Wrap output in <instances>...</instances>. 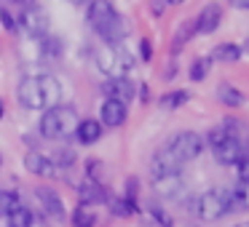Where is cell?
I'll return each instance as SVG.
<instances>
[{
  "instance_id": "cell-42",
  "label": "cell",
  "mask_w": 249,
  "mask_h": 227,
  "mask_svg": "<svg viewBox=\"0 0 249 227\" xmlns=\"http://www.w3.org/2000/svg\"><path fill=\"white\" fill-rule=\"evenodd\" d=\"M6 115V104H3V99H0V118Z\"/></svg>"
},
{
  "instance_id": "cell-47",
  "label": "cell",
  "mask_w": 249,
  "mask_h": 227,
  "mask_svg": "<svg viewBox=\"0 0 249 227\" xmlns=\"http://www.w3.org/2000/svg\"><path fill=\"white\" fill-rule=\"evenodd\" d=\"M0 163H3V158H0Z\"/></svg>"
},
{
  "instance_id": "cell-23",
  "label": "cell",
  "mask_w": 249,
  "mask_h": 227,
  "mask_svg": "<svg viewBox=\"0 0 249 227\" xmlns=\"http://www.w3.org/2000/svg\"><path fill=\"white\" fill-rule=\"evenodd\" d=\"M110 214L113 216H131V214H140V206L134 200H126V198H110Z\"/></svg>"
},
{
  "instance_id": "cell-14",
  "label": "cell",
  "mask_w": 249,
  "mask_h": 227,
  "mask_svg": "<svg viewBox=\"0 0 249 227\" xmlns=\"http://www.w3.org/2000/svg\"><path fill=\"white\" fill-rule=\"evenodd\" d=\"M24 166H27V171L35 174V177H54L56 174L54 161H51L49 155H43V152H38V150L24 155Z\"/></svg>"
},
{
  "instance_id": "cell-45",
  "label": "cell",
  "mask_w": 249,
  "mask_h": 227,
  "mask_svg": "<svg viewBox=\"0 0 249 227\" xmlns=\"http://www.w3.org/2000/svg\"><path fill=\"white\" fill-rule=\"evenodd\" d=\"M236 227H249V222H241V225H236Z\"/></svg>"
},
{
  "instance_id": "cell-25",
  "label": "cell",
  "mask_w": 249,
  "mask_h": 227,
  "mask_svg": "<svg viewBox=\"0 0 249 227\" xmlns=\"http://www.w3.org/2000/svg\"><path fill=\"white\" fill-rule=\"evenodd\" d=\"M188 99H190V94L188 91H169V94H163L161 99H158V104H161L163 110H177V107H182V104H188Z\"/></svg>"
},
{
  "instance_id": "cell-26",
  "label": "cell",
  "mask_w": 249,
  "mask_h": 227,
  "mask_svg": "<svg viewBox=\"0 0 249 227\" xmlns=\"http://www.w3.org/2000/svg\"><path fill=\"white\" fill-rule=\"evenodd\" d=\"M94 225H97V216L89 206H78L72 211V227H94Z\"/></svg>"
},
{
  "instance_id": "cell-35",
  "label": "cell",
  "mask_w": 249,
  "mask_h": 227,
  "mask_svg": "<svg viewBox=\"0 0 249 227\" xmlns=\"http://www.w3.org/2000/svg\"><path fill=\"white\" fill-rule=\"evenodd\" d=\"M86 174H89V179H97V182H99V174H102V161H86Z\"/></svg>"
},
{
  "instance_id": "cell-8",
  "label": "cell",
  "mask_w": 249,
  "mask_h": 227,
  "mask_svg": "<svg viewBox=\"0 0 249 227\" xmlns=\"http://www.w3.org/2000/svg\"><path fill=\"white\" fill-rule=\"evenodd\" d=\"M129 30H131L129 22H126V19L121 16L118 11H115L113 16H110L107 22H105L102 27L97 30V35H99V38H102L107 46H121V40L129 38Z\"/></svg>"
},
{
  "instance_id": "cell-3",
  "label": "cell",
  "mask_w": 249,
  "mask_h": 227,
  "mask_svg": "<svg viewBox=\"0 0 249 227\" xmlns=\"http://www.w3.org/2000/svg\"><path fill=\"white\" fill-rule=\"evenodd\" d=\"M94 59H97L99 72H105L107 78H121L134 67V56L121 46H102L94 51Z\"/></svg>"
},
{
  "instance_id": "cell-40",
  "label": "cell",
  "mask_w": 249,
  "mask_h": 227,
  "mask_svg": "<svg viewBox=\"0 0 249 227\" xmlns=\"http://www.w3.org/2000/svg\"><path fill=\"white\" fill-rule=\"evenodd\" d=\"M140 227H158V225H156L153 219H142V222H140Z\"/></svg>"
},
{
  "instance_id": "cell-43",
  "label": "cell",
  "mask_w": 249,
  "mask_h": 227,
  "mask_svg": "<svg viewBox=\"0 0 249 227\" xmlns=\"http://www.w3.org/2000/svg\"><path fill=\"white\" fill-rule=\"evenodd\" d=\"M244 147V158H249V142H247V145H241Z\"/></svg>"
},
{
  "instance_id": "cell-16",
  "label": "cell",
  "mask_w": 249,
  "mask_h": 227,
  "mask_svg": "<svg viewBox=\"0 0 249 227\" xmlns=\"http://www.w3.org/2000/svg\"><path fill=\"white\" fill-rule=\"evenodd\" d=\"M113 14H115V8H113V3H110V0H91V6H89V11H86L89 27L99 30L110 16H113Z\"/></svg>"
},
{
  "instance_id": "cell-1",
  "label": "cell",
  "mask_w": 249,
  "mask_h": 227,
  "mask_svg": "<svg viewBox=\"0 0 249 227\" xmlns=\"http://www.w3.org/2000/svg\"><path fill=\"white\" fill-rule=\"evenodd\" d=\"M17 97L24 110H49L54 104H59L62 86L51 75H30L19 83Z\"/></svg>"
},
{
  "instance_id": "cell-5",
  "label": "cell",
  "mask_w": 249,
  "mask_h": 227,
  "mask_svg": "<svg viewBox=\"0 0 249 227\" xmlns=\"http://www.w3.org/2000/svg\"><path fill=\"white\" fill-rule=\"evenodd\" d=\"M166 150L177 158L179 163H190L204 152V139L196 131H179L177 136H172L166 145Z\"/></svg>"
},
{
  "instance_id": "cell-33",
  "label": "cell",
  "mask_w": 249,
  "mask_h": 227,
  "mask_svg": "<svg viewBox=\"0 0 249 227\" xmlns=\"http://www.w3.org/2000/svg\"><path fill=\"white\" fill-rule=\"evenodd\" d=\"M0 24H3V30H6V32H17L19 30V24H17V19L11 16V14L6 11V8H0Z\"/></svg>"
},
{
  "instance_id": "cell-22",
  "label": "cell",
  "mask_w": 249,
  "mask_h": 227,
  "mask_svg": "<svg viewBox=\"0 0 249 227\" xmlns=\"http://www.w3.org/2000/svg\"><path fill=\"white\" fill-rule=\"evenodd\" d=\"M217 99H220L225 107H241L244 104V94L238 91L236 86H231V83H220V86H217Z\"/></svg>"
},
{
  "instance_id": "cell-4",
  "label": "cell",
  "mask_w": 249,
  "mask_h": 227,
  "mask_svg": "<svg viewBox=\"0 0 249 227\" xmlns=\"http://www.w3.org/2000/svg\"><path fill=\"white\" fill-rule=\"evenodd\" d=\"M228 214H231V200H228L225 187H212L201 193L196 200V216L201 222H220Z\"/></svg>"
},
{
  "instance_id": "cell-38",
  "label": "cell",
  "mask_w": 249,
  "mask_h": 227,
  "mask_svg": "<svg viewBox=\"0 0 249 227\" xmlns=\"http://www.w3.org/2000/svg\"><path fill=\"white\" fill-rule=\"evenodd\" d=\"M153 14H156V16H161V14H163V0H153Z\"/></svg>"
},
{
  "instance_id": "cell-39",
  "label": "cell",
  "mask_w": 249,
  "mask_h": 227,
  "mask_svg": "<svg viewBox=\"0 0 249 227\" xmlns=\"http://www.w3.org/2000/svg\"><path fill=\"white\" fill-rule=\"evenodd\" d=\"M231 3L236 8H247V11H249V0H231Z\"/></svg>"
},
{
  "instance_id": "cell-17",
  "label": "cell",
  "mask_w": 249,
  "mask_h": 227,
  "mask_svg": "<svg viewBox=\"0 0 249 227\" xmlns=\"http://www.w3.org/2000/svg\"><path fill=\"white\" fill-rule=\"evenodd\" d=\"M78 198H81V206H97V203H102L107 195H105V187L97 179H86V182L78 184Z\"/></svg>"
},
{
  "instance_id": "cell-46",
  "label": "cell",
  "mask_w": 249,
  "mask_h": 227,
  "mask_svg": "<svg viewBox=\"0 0 249 227\" xmlns=\"http://www.w3.org/2000/svg\"><path fill=\"white\" fill-rule=\"evenodd\" d=\"M17 3H33V0H17Z\"/></svg>"
},
{
  "instance_id": "cell-9",
  "label": "cell",
  "mask_w": 249,
  "mask_h": 227,
  "mask_svg": "<svg viewBox=\"0 0 249 227\" xmlns=\"http://www.w3.org/2000/svg\"><path fill=\"white\" fill-rule=\"evenodd\" d=\"M35 198H38V203H40V209H43V214L49 216V219H56V222H62L65 219V203H62V198H59V193H56L54 187H38L35 190Z\"/></svg>"
},
{
  "instance_id": "cell-21",
  "label": "cell",
  "mask_w": 249,
  "mask_h": 227,
  "mask_svg": "<svg viewBox=\"0 0 249 227\" xmlns=\"http://www.w3.org/2000/svg\"><path fill=\"white\" fill-rule=\"evenodd\" d=\"M228 200H231V211H249V184L238 182L233 190H228Z\"/></svg>"
},
{
  "instance_id": "cell-28",
  "label": "cell",
  "mask_w": 249,
  "mask_h": 227,
  "mask_svg": "<svg viewBox=\"0 0 249 227\" xmlns=\"http://www.w3.org/2000/svg\"><path fill=\"white\" fill-rule=\"evenodd\" d=\"M209 67H212V59H206V56H201V59H196L193 65H190V81H204L206 75H209Z\"/></svg>"
},
{
  "instance_id": "cell-44",
  "label": "cell",
  "mask_w": 249,
  "mask_h": 227,
  "mask_svg": "<svg viewBox=\"0 0 249 227\" xmlns=\"http://www.w3.org/2000/svg\"><path fill=\"white\" fill-rule=\"evenodd\" d=\"M72 6H81V3H86V0H70Z\"/></svg>"
},
{
  "instance_id": "cell-13",
  "label": "cell",
  "mask_w": 249,
  "mask_h": 227,
  "mask_svg": "<svg viewBox=\"0 0 249 227\" xmlns=\"http://www.w3.org/2000/svg\"><path fill=\"white\" fill-rule=\"evenodd\" d=\"M179 168H182V163H179L177 158H174L172 152L166 150V147H161V150L153 155V161H150V174H153V179L166 177V174H177Z\"/></svg>"
},
{
  "instance_id": "cell-31",
  "label": "cell",
  "mask_w": 249,
  "mask_h": 227,
  "mask_svg": "<svg viewBox=\"0 0 249 227\" xmlns=\"http://www.w3.org/2000/svg\"><path fill=\"white\" fill-rule=\"evenodd\" d=\"M51 161H54V166H59V168H70L72 163H75V152L65 147V150H59L54 158H51Z\"/></svg>"
},
{
  "instance_id": "cell-24",
  "label": "cell",
  "mask_w": 249,
  "mask_h": 227,
  "mask_svg": "<svg viewBox=\"0 0 249 227\" xmlns=\"http://www.w3.org/2000/svg\"><path fill=\"white\" fill-rule=\"evenodd\" d=\"M6 219H8V227H30V225H33V211H30L27 206L19 203L17 209L6 216Z\"/></svg>"
},
{
  "instance_id": "cell-37",
  "label": "cell",
  "mask_w": 249,
  "mask_h": 227,
  "mask_svg": "<svg viewBox=\"0 0 249 227\" xmlns=\"http://www.w3.org/2000/svg\"><path fill=\"white\" fill-rule=\"evenodd\" d=\"M140 54H142V59H145V62L153 59V46H150V40H147V38L140 40Z\"/></svg>"
},
{
  "instance_id": "cell-19",
  "label": "cell",
  "mask_w": 249,
  "mask_h": 227,
  "mask_svg": "<svg viewBox=\"0 0 249 227\" xmlns=\"http://www.w3.org/2000/svg\"><path fill=\"white\" fill-rule=\"evenodd\" d=\"M193 35H198V30H196V19H185L182 24H179V30L174 32V40H172V54H179V51L185 49V43H188Z\"/></svg>"
},
{
  "instance_id": "cell-7",
  "label": "cell",
  "mask_w": 249,
  "mask_h": 227,
  "mask_svg": "<svg viewBox=\"0 0 249 227\" xmlns=\"http://www.w3.org/2000/svg\"><path fill=\"white\" fill-rule=\"evenodd\" d=\"M102 94H105V99H115V102H121V104H129V102H134V97H137V86L126 75L107 78V81L102 83Z\"/></svg>"
},
{
  "instance_id": "cell-18",
  "label": "cell",
  "mask_w": 249,
  "mask_h": 227,
  "mask_svg": "<svg viewBox=\"0 0 249 227\" xmlns=\"http://www.w3.org/2000/svg\"><path fill=\"white\" fill-rule=\"evenodd\" d=\"M102 129H105V126L99 123V120L86 118V120H78L75 136H78V142H81V145H94V142L102 139Z\"/></svg>"
},
{
  "instance_id": "cell-36",
  "label": "cell",
  "mask_w": 249,
  "mask_h": 227,
  "mask_svg": "<svg viewBox=\"0 0 249 227\" xmlns=\"http://www.w3.org/2000/svg\"><path fill=\"white\" fill-rule=\"evenodd\" d=\"M236 166H238V182L249 184V158H241Z\"/></svg>"
},
{
  "instance_id": "cell-27",
  "label": "cell",
  "mask_w": 249,
  "mask_h": 227,
  "mask_svg": "<svg viewBox=\"0 0 249 227\" xmlns=\"http://www.w3.org/2000/svg\"><path fill=\"white\" fill-rule=\"evenodd\" d=\"M40 51H43V56H49V59H59L62 56V40L51 38V35H43V38H40Z\"/></svg>"
},
{
  "instance_id": "cell-12",
  "label": "cell",
  "mask_w": 249,
  "mask_h": 227,
  "mask_svg": "<svg viewBox=\"0 0 249 227\" xmlns=\"http://www.w3.org/2000/svg\"><path fill=\"white\" fill-rule=\"evenodd\" d=\"M220 22H222V8L217 3H206L201 8V14L196 16V30H198V35H212L220 27Z\"/></svg>"
},
{
  "instance_id": "cell-6",
  "label": "cell",
  "mask_w": 249,
  "mask_h": 227,
  "mask_svg": "<svg viewBox=\"0 0 249 227\" xmlns=\"http://www.w3.org/2000/svg\"><path fill=\"white\" fill-rule=\"evenodd\" d=\"M19 22H22V27L27 30V35H33V38L49 35V14L40 6H35V3H27V6H24V11L19 14Z\"/></svg>"
},
{
  "instance_id": "cell-30",
  "label": "cell",
  "mask_w": 249,
  "mask_h": 227,
  "mask_svg": "<svg viewBox=\"0 0 249 227\" xmlns=\"http://www.w3.org/2000/svg\"><path fill=\"white\" fill-rule=\"evenodd\" d=\"M150 219L156 222L158 227H174V219H172V216H169L166 211L161 209V206H156V203L150 206Z\"/></svg>"
},
{
  "instance_id": "cell-34",
  "label": "cell",
  "mask_w": 249,
  "mask_h": 227,
  "mask_svg": "<svg viewBox=\"0 0 249 227\" xmlns=\"http://www.w3.org/2000/svg\"><path fill=\"white\" fill-rule=\"evenodd\" d=\"M137 193H140V182H137L134 177H129V179H126V195H124V198L137 203Z\"/></svg>"
},
{
  "instance_id": "cell-41",
  "label": "cell",
  "mask_w": 249,
  "mask_h": 227,
  "mask_svg": "<svg viewBox=\"0 0 249 227\" xmlns=\"http://www.w3.org/2000/svg\"><path fill=\"white\" fill-rule=\"evenodd\" d=\"M163 3H172V6H182L185 0H163Z\"/></svg>"
},
{
  "instance_id": "cell-29",
  "label": "cell",
  "mask_w": 249,
  "mask_h": 227,
  "mask_svg": "<svg viewBox=\"0 0 249 227\" xmlns=\"http://www.w3.org/2000/svg\"><path fill=\"white\" fill-rule=\"evenodd\" d=\"M17 206H19L17 193H11V190H0V216H8Z\"/></svg>"
},
{
  "instance_id": "cell-2",
  "label": "cell",
  "mask_w": 249,
  "mask_h": 227,
  "mask_svg": "<svg viewBox=\"0 0 249 227\" xmlns=\"http://www.w3.org/2000/svg\"><path fill=\"white\" fill-rule=\"evenodd\" d=\"M78 126V113L70 104H54V107L43 110L40 118V134L46 139H67L70 134H75Z\"/></svg>"
},
{
  "instance_id": "cell-32",
  "label": "cell",
  "mask_w": 249,
  "mask_h": 227,
  "mask_svg": "<svg viewBox=\"0 0 249 227\" xmlns=\"http://www.w3.org/2000/svg\"><path fill=\"white\" fill-rule=\"evenodd\" d=\"M228 136H233V134H228V129L220 123V126H214V129L209 131V145H212V147H217L222 139H228Z\"/></svg>"
},
{
  "instance_id": "cell-10",
  "label": "cell",
  "mask_w": 249,
  "mask_h": 227,
  "mask_svg": "<svg viewBox=\"0 0 249 227\" xmlns=\"http://www.w3.org/2000/svg\"><path fill=\"white\" fill-rule=\"evenodd\" d=\"M212 150H214V161L220 163V166H236L244 158V147H241V139H238V136H228V139H222L220 145L212 147Z\"/></svg>"
},
{
  "instance_id": "cell-11",
  "label": "cell",
  "mask_w": 249,
  "mask_h": 227,
  "mask_svg": "<svg viewBox=\"0 0 249 227\" xmlns=\"http://www.w3.org/2000/svg\"><path fill=\"white\" fill-rule=\"evenodd\" d=\"M126 115H129L126 104L115 102V99H105L102 107H99V123L107 126V129H118L126 123Z\"/></svg>"
},
{
  "instance_id": "cell-15",
  "label": "cell",
  "mask_w": 249,
  "mask_h": 227,
  "mask_svg": "<svg viewBox=\"0 0 249 227\" xmlns=\"http://www.w3.org/2000/svg\"><path fill=\"white\" fill-rule=\"evenodd\" d=\"M153 190H156L161 198H177V195H182L185 190V179L177 174H166V177H158L153 179Z\"/></svg>"
},
{
  "instance_id": "cell-20",
  "label": "cell",
  "mask_w": 249,
  "mask_h": 227,
  "mask_svg": "<svg viewBox=\"0 0 249 227\" xmlns=\"http://www.w3.org/2000/svg\"><path fill=\"white\" fill-rule=\"evenodd\" d=\"M212 62H222V65H233V62L241 59V49L236 43H220L212 49Z\"/></svg>"
}]
</instances>
